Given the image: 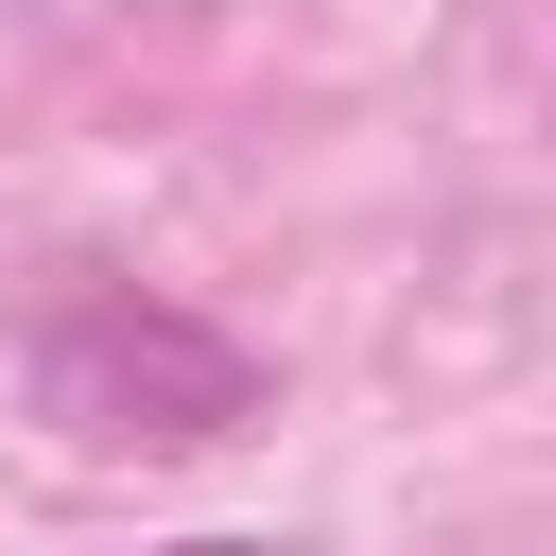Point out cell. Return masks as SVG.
<instances>
[{
  "label": "cell",
  "mask_w": 556,
  "mask_h": 556,
  "mask_svg": "<svg viewBox=\"0 0 556 556\" xmlns=\"http://www.w3.org/2000/svg\"><path fill=\"white\" fill-rule=\"evenodd\" d=\"M35 382H52L70 434H156V452L243 417V348H208V330H174V313H122V295H87V313L35 348Z\"/></svg>",
  "instance_id": "6da1fadb"
},
{
  "label": "cell",
  "mask_w": 556,
  "mask_h": 556,
  "mask_svg": "<svg viewBox=\"0 0 556 556\" xmlns=\"http://www.w3.org/2000/svg\"><path fill=\"white\" fill-rule=\"evenodd\" d=\"M191 556H261V539H191Z\"/></svg>",
  "instance_id": "7a4b0ae2"
}]
</instances>
